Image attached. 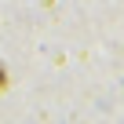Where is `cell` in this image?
Listing matches in <instances>:
<instances>
[{
    "label": "cell",
    "mask_w": 124,
    "mask_h": 124,
    "mask_svg": "<svg viewBox=\"0 0 124 124\" xmlns=\"http://www.w3.org/2000/svg\"><path fill=\"white\" fill-rule=\"evenodd\" d=\"M8 88V73H4V66H0V91Z\"/></svg>",
    "instance_id": "6da1fadb"
}]
</instances>
